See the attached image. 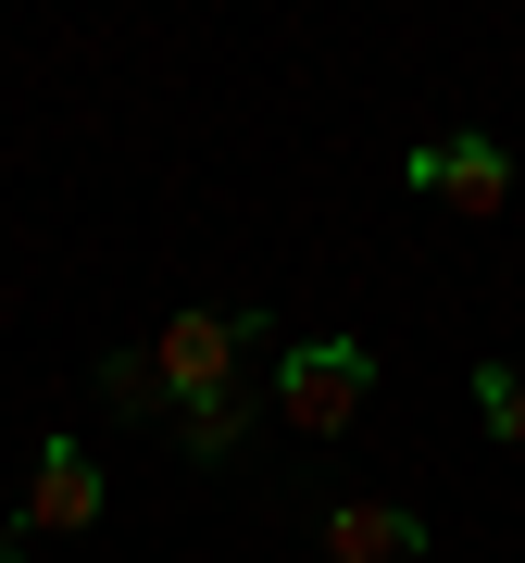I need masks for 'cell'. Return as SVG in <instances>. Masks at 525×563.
Segmentation results:
<instances>
[{
    "instance_id": "52a82bcc",
    "label": "cell",
    "mask_w": 525,
    "mask_h": 563,
    "mask_svg": "<svg viewBox=\"0 0 525 563\" xmlns=\"http://www.w3.org/2000/svg\"><path fill=\"white\" fill-rule=\"evenodd\" d=\"M476 413L501 451H525V363H476Z\"/></svg>"
},
{
    "instance_id": "ba28073f",
    "label": "cell",
    "mask_w": 525,
    "mask_h": 563,
    "mask_svg": "<svg viewBox=\"0 0 525 563\" xmlns=\"http://www.w3.org/2000/svg\"><path fill=\"white\" fill-rule=\"evenodd\" d=\"M101 388H113V413H176V401H163V376H150V351H113Z\"/></svg>"
},
{
    "instance_id": "9c48e42d",
    "label": "cell",
    "mask_w": 525,
    "mask_h": 563,
    "mask_svg": "<svg viewBox=\"0 0 525 563\" xmlns=\"http://www.w3.org/2000/svg\"><path fill=\"white\" fill-rule=\"evenodd\" d=\"M0 563H25V526H0Z\"/></svg>"
},
{
    "instance_id": "3957f363",
    "label": "cell",
    "mask_w": 525,
    "mask_h": 563,
    "mask_svg": "<svg viewBox=\"0 0 525 563\" xmlns=\"http://www.w3.org/2000/svg\"><path fill=\"white\" fill-rule=\"evenodd\" d=\"M101 514H113V488H101V451L51 426V439H38V463H25V501H13V526H25V539H88Z\"/></svg>"
},
{
    "instance_id": "8992f818",
    "label": "cell",
    "mask_w": 525,
    "mask_h": 563,
    "mask_svg": "<svg viewBox=\"0 0 525 563\" xmlns=\"http://www.w3.org/2000/svg\"><path fill=\"white\" fill-rule=\"evenodd\" d=\"M262 401H276V388H262V376H238V388H213V401H188V413H176V439L201 451V463H225V451L250 439V413H262Z\"/></svg>"
},
{
    "instance_id": "5b68a950",
    "label": "cell",
    "mask_w": 525,
    "mask_h": 563,
    "mask_svg": "<svg viewBox=\"0 0 525 563\" xmlns=\"http://www.w3.org/2000/svg\"><path fill=\"white\" fill-rule=\"evenodd\" d=\"M325 563H425V514L401 501H325Z\"/></svg>"
},
{
    "instance_id": "7a4b0ae2",
    "label": "cell",
    "mask_w": 525,
    "mask_h": 563,
    "mask_svg": "<svg viewBox=\"0 0 525 563\" xmlns=\"http://www.w3.org/2000/svg\"><path fill=\"white\" fill-rule=\"evenodd\" d=\"M376 401V351L364 339H301V351H276V413L301 426V439H350Z\"/></svg>"
},
{
    "instance_id": "277c9868",
    "label": "cell",
    "mask_w": 525,
    "mask_h": 563,
    "mask_svg": "<svg viewBox=\"0 0 525 563\" xmlns=\"http://www.w3.org/2000/svg\"><path fill=\"white\" fill-rule=\"evenodd\" d=\"M401 176H413V188H438V201H450V213H476V225H488V213H513V151H501V139H425Z\"/></svg>"
},
{
    "instance_id": "6da1fadb",
    "label": "cell",
    "mask_w": 525,
    "mask_h": 563,
    "mask_svg": "<svg viewBox=\"0 0 525 563\" xmlns=\"http://www.w3.org/2000/svg\"><path fill=\"white\" fill-rule=\"evenodd\" d=\"M262 301H188V313H163V339H150V376H163V401H213V388H238L262 376Z\"/></svg>"
}]
</instances>
